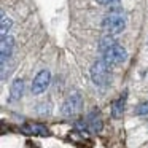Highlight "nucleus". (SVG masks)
<instances>
[{"label": "nucleus", "instance_id": "obj_10", "mask_svg": "<svg viewBox=\"0 0 148 148\" xmlns=\"http://www.w3.org/2000/svg\"><path fill=\"white\" fill-rule=\"evenodd\" d=\"M11 19L10 18H7L5 14H2V23H0V30H2V37L3 35H8V30H10L11 27Z\"/></svg>", "mask_w": 148, "mask_h": 148}, {"label": "nucleus", "instance_id": "obj_9", "mask_svg": "<svg viewBox=\"0 0 148 148\" xmlns=\"http://www.w3.org/2000/svg\"><path fill=\"white\" fill-rule=\"evenodd\" d=\"M126 99H127V91H124V92L116 99V102L113 103V108H112L113 118H119V116L123 115V112H124V105H126Z\"/></svg>", "mask_w": 148, "mask_h": 148}, {"label": "nucleus", "instance_id": "obj_6", "mask_svg": "<svg viewBox=\"0 0 148 148\" xmlns=\"http://www.w3.org/2000/svg\"><path fill=\"white\" fill-rule=\"evenodd\" d=\"M14 46V38L11 35H3L2 43H0V56H2V65L7 64V59L11 56Z\"/></svg>", "mask_w": 148, "mask_h": 148}, {"label": "nucleus", "instance_id": "obj_12", "mask_svg": "<svg viewBox=\"0 0 148 148\" xmlns=\"http://www.w3.org/2000/svg\"><path fill=\"white\" fill-rule=\"evenodd\" d=\"M134 113H135V115H138V116H147L148 115V100H147V102L138 103V105L135 107Z\"/></svg>", "mask_w": 148, "mask_h": 148}, {"label": "nucleus", "instance_id": "obj_1", "mask_svg": "<svg viewBox=\"0 0 148 148\" xmlns=\"http://www.w3.org/2000/svg\"><path fill=\"white\" fill-rule=\"evenodd\" d=\"M102 27L108 35H116V34L123 32L126 27V19L123 16V11L119 7H115L102 21Z\"/></svg>", "mask_w": 148, "mask_h": 148}, {"label": "nucleus", "instance_id": "obj_8", "mask_svg": "<svg viewBox=\"0 0 148 148\" xmlns=\"http://www.w3.org/2000/svg\"><path fill=\"white\" fill-rule=\"evenodd\" d=\"M24 94V80L23 78H16V80L11 83L10 88V100L11 102H16L23 97Z\"/></svg>", "mask_w": 148, "mask_h": 148}, {"label": "nucleus", "instance_id": "obj_2", "mask_svg": "<svg viewBox=\"0 0 148 148\" xmlns=\"http://www.w3.org/2000/svg\"><path fill=\"white\" fill-rule=\"evenodd\" d=\"M108 67L110 65L103 59L96 61L92 64L89 73H91V80H92V83L96 86H105L108 83V80H110V69Z\"/></svg>", "mask_w": 148, "mask_h": 148}, {"label": "nucleus", "instance_id": "obj_3", "mask_svg": "<svg viewBox=\"0 0 148 148\" xmlns=\"http://www.w3.org/2000/svg\"><path fill=\"white\" fill-rule=\"evenodd\" d=\"M126 59H127V51L121 45H116V43L103 51V61L108 65H118L121 62H124Z\"/></svg>", "mask_w": 148, "mask_h": 148}, {"label": "nucleus", "instance_id": "obj_11", "mask_svg": "<svg viewBox=\"0 0 148 148\" xmlns=\"http://www.w3.org/2000/svg\"><path fill=\"white\" fill-rule=\"evenodd\" d=\"M89 121H91V126H92V129H94V131H100V129H102V119H100L99 116L96 115V112H94V113H91Z\"/></svg>", "mask_w": 148, "mask_h": 148}, {"label": "nucleus", "instance_id": "obj_4", "mask_svg": "<svg viewBox=\"0 0 148 148\" xmlns=\"http://www.w3.org/2000/svg\"><path fill=\"white\" fill-rule=\"evenodd\" d=\"M83 107V97L80 92H72L70 96L65 99V102L62 103V115L64 116H72L77 115Z\"/></svg>", "mask_w": 148, "mask_h": 148}, {"label": "nucleus", "instance_id": "obj_5", "mask_svg": "<svg viewBox=\"0 0 148 148\" xmlns=\"http://www.w3.org/2000/svg\"><path fill=\"white\" fill-rule=\"evenodd\" d=\"M49 83H51V72L46 70V69H43V70H40L38 73H37V77L34 78V81H32V92L34 94L45 92L46 88L49 86Z\"/></svg>", "mask_w": 148, "mask_h": 148}, {"label": "nucleus", "instance_id": "obj_7", "mask_svg": "<svg viewBox=\"0 0 148 148\" xmlns=\"http://www.w3.org/2000/svg\"><path fill=\"white\" fill-rule=\"evenodd\" d=\"M23 132L27 135H40V137L49 135V131L43 124H34V123H29V124L23 126Z\"/></svg>", "mask_w": 148, "mask_h": 148}, {"label": "nucleus", "instance_id": "obj_13", "mask_svg": "<svg viewBox=\"0 0 148 148\" xmlns=\"http://www.w3.org/2000/svg\"><path fill=\"white\" fill-rule=\"evenodd\" d=\"M99 5H113L116 3V2H119V0H96Z\"/></svg>", "mask_w": 148, "mask_h": 148}]
</instances>
